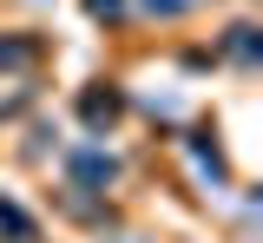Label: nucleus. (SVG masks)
I'll list each match as a JSON object with an SVG mask.
<instances>
[{
    "instance_id": "f257e3e1",
    "label": "nucleus",
    "mask_w": 263,
    "mask_h": 243,
    "mask_svg": "<svg viewBox=\"0 0 263 243\" xmlns=\"http://www.w3.org/2000/svg\"><path fill=\"white\" fill-rule=\"evenodd\" d=\"M79 112H86L92 125H112V112H119V99H112V92H86V99H79Z\"/></svg>"
},
{
    "instance_id": "f03ea898",
    "label": "nucleus",
    "mask_w": 263,
    "mask_h": 243,
    "mask_svg": "<svg viewBox=\"0 0 263 243\" xmlns=\"http://www.w3.org/2000/svg\"><path fill=\"white\" fill-rule=\"evenodd\" d=\"M86 7H92V13H119V0H86Z\"/></svg>"
},
{
    "instance_id": "7ed1b4c3",
    "label": "nucleus",
    "mask_w": 263,
    "mask_h": 243,
    "mask_svg": "<svg viewBox=\"0 0 263 243\" xmlns=\"http://www.w3.org/2000/svg\"><path fill=\"white\" fill-rule=\"evenodd\" d=\"M145 7H158V13H178V7H184V0H145Z\"/></svg>"
}]
</instances>
